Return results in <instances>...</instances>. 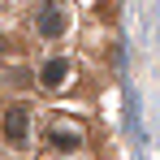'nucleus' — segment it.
<instances>
[{
	"instance_id": "f257e3e1",
	"label": "nucleus",
	"mask_w": 160,
	"mask_h": 160,
	"mask_svg": "<svg viewBox=\"0 0 160 160\" xmlns=\"http://www.w3.org/2000/svg\"><path fill=\"white\" fill-rule=\"evenodd\" d=\"M65 22H69V18H65V9H61L56 0H43L39 13H35V30H39L43 39H56V35L65 30Z\"/></svg>"
},
{
	"instance_id": "20e7f679",
	"label": "nucleus",
	"mask_w": 160,
	"mask_h": 160,
	"mask_svg": "<svg viewBox=\"0 0 160 160\" xmlns=\"http://www.w3.org/2000/svg\"><path fill=\"white\" fill-rule=\"evenodd\" d=\"M48 143H52L56 152H78V147H82V134H74V130H65V126H61V130H56V126H52V134H48Z\"/></svg>"
},
{
	"instance_id": "39448f33",
	"label": "nucleus",
	"mask_w": 160,
	"mask_h": 160,
	"mask_svg": "<svg viewBox=\"0 0 160 160\" xmlns=\"http://www.w3.org/2000/svg\"><path fill=\"white\" fill-rule=\"evenodd\" d=\"M4 48H9V43H4V35H0V52H4Z\"/></svg>"
},
{
	"instance_id": "7ed1b4c3",
	"label": "nucleus",
	"mask_w": 160,
	"mask_h": 160,
	"mask_svg": "<svg viewBox=\"0 0 160 160\" xmlns=\"http://www.w3.org/2000/svg\"><path fill=\"white\" fill-rule=\"evenodd\" d=\"M65 78H69V61H65V56H52V61L43 65V74H39L43 87H61Z\"/></svg>"
},
{
	"instance_id": "f03ea898",
	"label": "nucleus",
	"mask_w": 160,
	"mask_h": 160,
	"mask_svg": "<svg viewBox=\"0 0 160 160\" xmlns=\"http://www.w3.org/2000/svg\"><path fill=\"white\" fill-rule=\"evenodd\" d=\"M4 138H9V143H26L30 138V121H26L22 108H9V112H4Z\"/></svg>"
}]
</instances>
